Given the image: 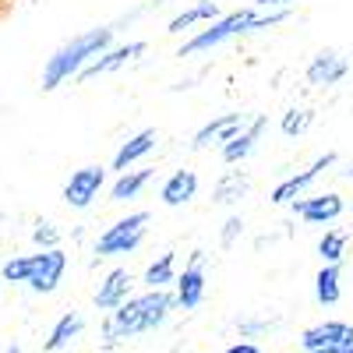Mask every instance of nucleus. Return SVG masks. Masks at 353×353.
I'll return each instance as SVG.
<instances>
[{"label": "nucleus", "instance_id": "f257e3e1", "mask_svg": "<svg viewBox=\"0 0 353 353\" xmlns=\"http://www.w3.org/2000/svg\"><path fill=\"white\" fill-rule=\"evenodd\" d=\"M173 307H176V301H173L170 290H145V293H138V297H128L117 311L106 314L103 346H117V343L134 339L141 332H156L170 318Z\"/></svg>", "mask_w": 353, "mask_h": 353}, {"label": "nucleus", "instance_id": "f03ea898", "mask_svg": "<svg viewBox=\"0 0 353 353\" xmlns=\"http://www.w3.org/2000/svg\"><path fill=\"white\" fill-rule=\"evenodd\" d=\"M113 43V28H88V32L74 36L71 43H64L61 50H57L50 61H46V71H43V88L50 92V88H57L61 81L81 74L88 64L96 61V57H103Z\"/></svg>", "mask_w": 353, "mask_h": 353}, {"label": "nucleus", "instance_id": "7ed1b4c3", "mask_svg": "<svg viewBox=\"0 0 353 353\" xmlns=\"http://www.w3.org/2000/svg\"><path fill=\"white\" fill-rule=\"evenodd\" d=\"M283 18H290V11H233V14H223L219 21H212L209 28H201V32L181 46L176 57H194L201 50H212L226 39H237V36H248V32H258V28H272L279 25Z\"/></svg>", "mask_w": 353, "mask_h": 353}, {"label": "nucleus", "instance_id": "20e7f679", "mask_svg": "<svg viewBox=\"0 0 353 353\" xmlns=\"http://www.w3.org/2000/svg\"><path fill=\"white\" fill-rule=\"evenodd\" d=\"M145 230H149V212H131L124 219H117L96 241V254L99 258H121V254L138 251L145 241Z\"/></svg>", "mask_w": 353, "mask_h": 353}, {"label": "nucleus", "instance_id": "39448f33", "mask_svg": "<svg viewBox=\"0 0 353 353\" xmlns=\"http://www.w3.org/2000/svg\"><path fill=\"white\" fill-rule=\"evenodd\" d=\"M304 353H346L353 350V325L346 321H318V325L301 332Z\"/></svg>", "mask_w": 353, "mask_h": 353}, {"label": "nucleus", "instance_id": "423d86ee", "mask_svg": "<svg viewBox=\"0 0 353 353\" xmlns=\"http://www.w3.org/2000/svg\"><path fill=\"white\" fill-rule=\"evenodd\" d=\"M103 181H106L103 166H81V170H74L71 181L64 184V201L71 205V209H88V205L96 201V194L103 191Z\"/></svg>", "mask_w": 353, "mask_h": 353}, {"label": "nucleus", "instance_id": "0eeeda50", "mask_svg": "<svg viewBox=\"0 0 353 353\" xmlns=\"http://www.w3.org/2000/svg\"><path fill=\"white\" fill-rule=\"evenodd\" d=\"M68 269V254L61 248L53 251H43V254H32V272H28V286H32L36 293H53L57 283H61Z\"/></svg>", "mask_w": 353, "mask_h": 353}, {"label": "nucleus", "instance_id": "6e6552de", "mask_svg": "<svg viewBox=\"0 0 353 353\" xmlns=\"http://www.w3.org/2000/svg\"><path fill=\"white\" fill-rule=\"evenodd\" d=\"M248 124H251V117H248V113H223V117L209 121V124H205V128L194 134L191 149H209V145H226V141L237 138Z\"/></svg>", "mask_w": 353, "mask_h": 353}, {"label": "nucleus", "instance_id": "1a4fd4ad", "mask_svg": "<svg viewBox=\"0 0 353 353\" xmlns=\"http://www.w3.org/2000/svg\"><path fill=\"white\" fill-rule=\"evenodd\" d=\"M336 163V152H325V156H318L307 170H301V173H293V176H286V181L283 184H276L272 188V205H286V201H293V198H301L311 184H314V176L321 173V170H329Z\"/></svg>", "mask_w": 353, "mask_h": 353}, {"label": "nucleus", "instance_id": "9d476101", "mask_svg": "<svg viewBox=\"0 0 353 353\" xmlns=\"http://www.w3.org/2000/svg\"><path fill=\"white\" fill-rule=\"evenodd\" d=\"M201 265H205V251H194L191 254V265L184 269V276L176 279V293H173V301L181 304L184 311L198 307L201 297H205V272H201Z\"/></svg>", "mask_w": 353, "mask_h": 353}, {"label": "nucleus", "instance_id": "9b49d317", "mask_svg": "<svg viewBox=\"0 0 353 353\" xmlns=\"http://www.w3.org/2000/svg\"><path fill=\"white\" fill-rule=\"evenodd\" d=\"M145 53V43L141 39H134V43H124V46H117V50H106L103 57H96L92 64H88L78 78H85V81H92V78H99V74H110V71H117V68H124V64H131V61H138V57Z\"/></svg>", "mask_w": 353, "mask_h": 353}, {"label": "nucleus", "instance_id": "f8f14e48", "mask_svg": "<svg viewBox=\"0 0 353 353\" xmlns=\"http://www.w3.org/2000/svg\"><path fill=\"white\" fill-rule=\"evenodd\" d=\"M293 212H297L304 223L325 226V223H332V219H339V216H343V198H339V194L304 198V201H293Z\"/></svg>", "mask_w": 353, "mask_h": 353}, {"label": "nucleus", "instance_id": "ddd939ff", "mask_svg": "<svg viewBox=\"0 0 353 353\" xmlns=\"http://www.w3.org/2000/svg\"><path fill=\"white\" fill-rule=\"evenodd\" d=\"M131 272L128 269H113V272H106V279L99 283V290H96V307L99 311H117L128 297H131Z\"/></svg>", "mask_w": 353, "mask_h": 353}, {"label": "nucleus", "instance_id": "4468645a", "mask_svg": "<svg viewBox=\"0 0 353 353\" xmlns=\"http://www.w3.org/2000/svg\"><path fill=\"white\" fill-rule=\"evenodd\" d=\"M194 194H198V173L194 170H173L166 176V184L159 188V198H163V205H170V209L188 205Z\"/></svg>", "mask_w": 353, "mask_h": 353}, {"label": "nucleus", "instance_id": "2eb2a0df", "mask_svg": "<svg viewBox=\"0 0 353 353\" xmlns=\"http://www.w3.org/2000/svg\"><path fill=\"white\" fill-rule=\"evenodd\" d=\"M346 78V61L336 50H321L314 61L307 64V81L311 85H336Z\"/></svg>", "mask_w": 353, "mask_h": 353}, {"label": "nucleus", "instance_id": "dca6fc26", "mask_svg": "<svg viewBox=\"0 0 353 353\" xmlns=\"http://www.w3.org/2000/svg\"><path fill=\"white\" fill-rule=\"evenodd\" d=\"M152 149H156V131H152V128H145V131H138L134 138H128L121 149H117V156H113V170L128 173L131 163H138L141 156H149Z\"/></svg>", "mask_w": 353, "mask_h": 353}, {"label": "nucleus", "instance_id": "f3484780", "mask_svg": "<svg viewBox=\"0 0 353 353\" xmlns=\"http://www.w3.org/2000/svg\"><path fill=\"white\" fill-rule=\"evenodd\" d=\"M261 131H265V117H251V124L233 138V141H226L223 145V159L226 163H244L251 152H254V141L261 138Z\"/></svg>", "mask_w": 353, "mask_h": 353}, {"label": "nucleus", "instance_id": "a211bd4d", "mask_svg": "<svg viewBox=\"0 0 353 353\" xmlns=\"http://www.w3.org/2000/svg\"><path fill=\"white\" fill-rule=\"evenodd\" d=\"M81 329H85V318H81L78 311H68V314H61V318H57V325L50 329V339L43 343V350H46V353L64 350L71 339H78V336H81Z\"/></svg>", "mask_w": 353, "mask_h": 353}, {"label": "nucleus", "instance_id": "6ab92c4d", "mask_svg": "<svg viewBox=\"0 0 353 353\" xmlns=\"http://www.w3.org/2000/svg\"><path fill=\"white\" fill-rule=\"evenodd\" d=\"M219 18H223V14H219L216 0H198V4H191L188 11H181V14L170 21L166 32H184V28H191V25H198V21H219Z\"/></svg>", "mask_w": 353, "mask_h": 353}, {"label": "nucleus", "instance_id": "aec40b11", "mask_svg": "<svg viewBox=\"0 0 353 353\" xmlns=\"http://www.w3.org/2000/svg\"><path fill=\"white\" fill-rule=\"evenodd\" d=\"M152 181V170H128V173H121L113 181V188H110V198L113 201H131V198H138L141 194V188Z\"/></svg>", "mask_w": 353, "mask_h": 353}, {"label": "nucleus", "instance_id": "412c9836", "mask_svg": "<svg viewBox=\"0 0 353 353\" xmlns=\"http://www.w3.org/2000/svg\"><path fill=\"white\" fill-rule=\"evenodd\" d=\"M314 301L325 307L339 301V265H321V272L314 276Z\"/></svg>", "mask_w": 353, "mask_h": 353}, {"label": "nucleus", "instance_id": "4be33fe9", "mask_svg": "<svg viewBox=\"0 0 353 353\" xmlns=\"http://www.w3.org/2000/svg\"><path fill=\"white\" fill-rule=\"evenodd\" d=\"M173 251H166V254H159L149 269H145V276H141V283L149 286V290H166L170 283H173Z\"/></svg>", "mask_w": 353, "mask_h": 353}, {"label": "nucleus", "instance_id": "5701e85b", "mask_svg": "<svg viewBox=\"0 0 353 353\" xmlns=\"http://www.w3.org/2000/svg\"><path fill=\"white\" fill-rule=\"evenodd\" d=\"M244 191H248V176H244L241 170H230V173L223 176V181L216 184L212 198H216L219 205H233V201H237V198H241Z\"/></svg>", "mask_w": 353, "mask_h": 353}, {"label": "nucleus", "instance_id": "b1692460", "mask_svg": "<svg viewBox=\"0 0 353 353\" xmlns=\"http://www.w3.org/2000/svg\"><path fill=\"white\" fill-rule=\"evenodd\" d=\"M343 251H346V233L343 230H332V233H325V237L318 241V254H321L325 265H339Z\"/></svg>", "mask_w": 353, "mask_h": 353}, {"label": "nucleus", "instance_id": "393cba45", "mask_svg": "<svg viewBox=\"0 0 353 353\" xmlns=\"http://www.w3.org/2000/svg\"><path fill=\"white\" fill-rule=\"evenodd\" d=\"M307 124H311V110H286L279 128H283V134H290V138H293V134H304V131H307Z\"/></svg>", "mask_w": 353, "mask_h": 353}, {"label": "nucleus", "instance_id": "a878e982", "mask_svg": "<svg viewBox=\"0 0 353 353\" xmlns=\"http://www.w3.org/2000/svg\"><path fill=\"white\" fill-rule=\"evenodd\" d=\"M28 272H32V258H14L4 265V279L8 283H28Z\"/></svg>", "mask_w": 353, "mask_h": 353}, {"label": "nucleus", "instance_id": "bb28decb", "mask_svg": "<svg viewBox=\"0 0 353 353\" xmlns=\"http://www.w3.org/2000/svg\"><path fill=\"white\" fill-rule=\"evenodd\" d=\"M36 244H43L46 251H53V248H57V230H53L50 223H43V226L36 230Z\"/></svg>", "mask_w": 353, "mask_h": 353}, {"label": "nucleus", "instance_id": "cd10ccee", "mask_svg": "<svg viewBox=\"0 0 353 353\" xmlns=\"http://www.w3.org/2000/svg\"><path fill=\"white\" fill-rule=\"evenodd\" d=\"M244 230V223L233 216V219H226V230H223V244H233V237H237V233Z\"/></svg>", "mask_w": 353, "mask_h": 353}, {"label": "nucleus", "instance_id": "c85d7f7f", "mask_svg": "<svg viewBox=\"0 0 353 353\" xmlns=\"http://www.w3.org/2000/svg\"><path fill=\"white\" fill-rule=\"evenodd\" d=\"M254 4H258L261 11H290L293 0H254Z\"/></svg>", "mask_w": 353, "mask_h": 353}, {"label": "nucleus", "instance_id": "c756f323", "mask_svg": "<svg viewBox=\"0 0 353 353\" xmlns=\"http://www.w3.org/2000/svg\"><path fill=\"white\" fill-rule=\"evenodd\" d=\"M223 353H261V346H258V343H233V346H226Z\"/></svg>", "mask_w": 353, "mask_h": 353}, {"label": "nucleus", "instance_id": "7c9ffc66", "mask_svg": "<svg viewBox=\"0 0 353 353\" xmlns=\"http://www.w3.org/2000/svg\"><path fill=\"white\" fill-rule=\"evenodd\" d=\"M0 353H21V346L14 343V346H4V350H0Z\"/></svg>", "mask_w": 353, "mask_h": 353}, {"label": "nucleus", "instance_id": "2f4dec72", "mask_svg": "<svg viewBox=\"0 0 353 353\" xmlns=\"http://www.w3.org/2000/svg\"><path fill=\"white\" fill-rule=\"evenodd\" d=\"M343 173H346V176H350V181H353V166H350V170H343Z\"/></svg>", "mask_w": 353, "mask_h": 353}, {"label": "nucleus", "instance_id": "473e14b6", "mask_svg": "<svg viewBox=\"0 0 353 353\" xmlns=\"http://www.w3.org/2000/svg\"><path fill=\"white\" fill-rule=\"evenodd\" d=\"M346 353H353V350H346Z\"/></svg>", "mask_w": 353, "mask_h": 353}]
</instances>
